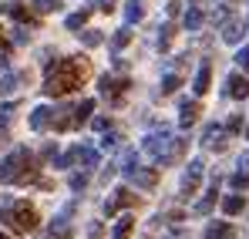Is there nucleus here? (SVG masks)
Returning <instances> with one entry per match:
<instances>
[{
  "mask_svg": "<svg viewBox=\"0 0 249 239\" xmlns=\"http://www.w3.org/2000/svg\"><path fill=\"white\" fill-rule=\"evenodd\" d=\"M47 71V81H44V94H68V91H74V88H81L84 78L91 74V64L84 61V57H64V61H54V64H47L44 68Z\"/></svg>",
  "mask_w": 249,
  "mask_h": 239,
  "instance_id": "nucleus-1",
  "label": "nucleus"
},
{
  "mask_svg": "<svg viewBox=\"0 0 249 239\" xmlns=\"http://www.w3.org/2000/svg\"><path fill=\"white\" fill-rule=\"evenodd\" d=\"M182 148H185V142L172 138V131H168V128H162V131H152V135L145 138V145H142V152H145L148 159H155L159 165L175 162L178 155H182Z\"/></svg>",
  "mask_w": 249,
  "mask_h": 239,
  "instance_id": "nucleus-2",
  "label": "nucleus"
},
{
  "mask_svg": "<svg viewBox=\"0 0 249 239\" xmlns=\"http://www.w3.org/2000/svg\"><path fill=\"white\" fill-rule=\"evenodd\" d=\"M34 179V155L27 148H14L0 162V182H31Z\"/></svg>",
  "mask_w": 249,
  "mask_h": 239,
  "instance_id": "nucleus-3",
  "label": "nucleus"
},
{
  "mask_svg": "<svg viewBox=\"0 0 249 239\" xmlns=\"http://www.w3.org/2000/svg\"><path fill=\"white\" fill-rule=\"evenodd\" d=\"M0 222H10L17 233H31V229H37V209L34 205H27V202H7L3 209H0Z\"/></svg>",
  "mask_w": 249,
  "mask_h": 239,
  "instance_id": "nucleus-4",
  "label": "nucleus"
},
{
  "mask_svg": "<svg viewBox=\"0 0 249 239\" xmlns=\"http://www.w3.org/2000/svg\"><path fill=\"white\" fill-rule=\"evenodd\" d=\"M202 172H206V162H202V159L189 162V168H185V175H182V192H185V196H196V192H199Z\"/></svg>",
  "mask_w": 249,
  "mask_h": 239,
  "instance_id": "nucleus-5",
  "label": "nucleus"
},
{
  "mask_svg": "<svg viewBox=\"0 0 249 239\" xmlns=\"http://www.w3.org/2000/svg\"><path fill=\"white\" fill-rule=\"evenodd\" d=\"M124 175H128L135 185H142V189H155V182H159V172H155V168H138V165H135V155L128 162Z\"/></svg>",
  "mask_w": 249,
  "mask_h": 239,
  "instance_id": "nucleus-6",
  "label": "nucleus"
},
{
  "mask_svg": "<svg viewBox=\"0 0 249 239\" xmlns=\"http://www.w3.org/2000/svg\"><path fill=\"white\" fill-rule=\"evenodd\" d=\"M71 209H74V202H68V205H64V212L51 222V239H71V236H74V226H71V219H68V216H71Z\"/></svg>",
  "mask_w": 249,
  "mask_h": 239,
  "instance_id": "nucleus-7",
  "label": "nucleus"
},
{
  "mask_svg": "<svg viewBox=\"0 0 249 239\" xmlns=\"http://www.w3.org/2000/svg\"><path fill=\"white\" fill-rule=\"evenodd\" d=\"M124 88H128V81H124V78H111V74H105V78H101V94H105L111 105H122Z\"/></svg>",
  "mask_w": 249,
  "mask_h": 239,
  "instance_id": "nucleus-8",
  "label": "nucleus"
},
{
  "mask_svg": "<svg viewBox=\"0 0 249 239\" xmlns=\"http://www.w3.org/2000/svg\"><path fill=\"white\" fill-rule=\"evenodd\" d=\"M226 94H229V98H239V101L249 98V81L243 78V74H229V78H226Z\"/></svg>",
  "mask_w": 249,
  "mask_h": 239,
  "instance_id": "nucleus-9",
  "label": "nucleus"
},
{
  "mask_svg": "<svg viewBox=\"0 0 249 239\" xmlns=\"http://www.w3.org/2000/svg\"><path fill=\"white\" fill-rule=\"evenodd\" d=\"M202 145L215 148V152H222V148H226V131H222L219 125H206V131H202Z\"/></svg>",
  "mask_w": 249,
  "mask_h": 239,
  "instance_id": "nucleus-10",
  "label": "nucleus"
},
{
  "mask_svg": "<svg viewBox=\"0 0 249 239\" xmlns=\"http://www.w3.org/2000/svg\"><path fill=\"white\" fill-rule=\"evenodd\" d=\"M122 205H135V196H131V189H115V199L105 202V212H108V216H115Z\"/></svg>",
  "mask_w": 249,
  "mask_h": 239,
  "instance_id": "nucleus-11",
  "label": "nucleus"
},
{
  "mask_svg": "<svg viewBox=\"0 0 249 239\" xmlns=\"http://www.w3.org/2000/svg\"><path fill=\"white\" fill-rule=\"evenodd\" d=\"M71 162H81L84 168H94L98 165V152L91 145H78V148H71Z\"/></svg>",
  "mask_w": 249,
  "mask_h": 239,
  "instance_id": "nucleus-12",
  "label": "nucleus"
},
{
  "mask_svg": "<svg viewBox=\"0 0 249 239\" xmlns=\"http://www.w3.org/2000/svg\"><path fill=\"white\" fill-rule=\"evenodd\" d=\"M243 34H246V20H232V24L222 27V40H226V44H239Z\"/></svg>",
  "mask_w": 249,
  "mask_h": 239,
  "instance_id": "nucleus-13",
  "label": "nucleus"
},
{
  "mask_svg": "<svg viewBox=\"0 0 249 239\" xmlns=\"http://www.w3.org/2000/svg\"><path fill=\"white\" fill-rule=\"evenodd\" d=\"M51 118H54V111H51L47 105H41V108L31 111V128H34V131H44V128L51 125Z\"/></svg>",
  "mask_w": 249,
  "mask_h": 239,
  "instance_id": "nucleus-14",
  "label": "nucleus"
},
{
  "mask_svg": "<svg viewBox=\"0 0 249 239\" xmlns=\"http://www.w3.org/2000/svg\"><path fill=\"white\" fill-rule=\"evenodd\" d=\"M199 111H202L199 101H182V118H178V125H182V128H192L196 118H199Z\"/></svg>",
  "mask_w": 249,
  "mask_h": 239,
  "instance_id": "nucleus-15",
  "label": "nucleus"
},
{
  "mask_svg": "<svg viewBox=\"0 0 249 239\" xmlns=\"http://www.w3.org/2000/svg\"><path fill=\"white\" fill-rule=\"evenodd\" d=\"M3 14H10L14 20H20V24H27V27H34V24H37V20H34V17H31L20 3H3Z\"/></svg>",
  "mask_w": 249,
  "mask_h": 239,
  "instance_id": "nucleus-16",
  "label": "nucleus"
},
{
  "mask_svg": "<svg viewBox=\"0 0 249 239\" xmlns=\"http://www.w3.org/2000/svg\"><path fill=\"white\" fill-rule=\"evenodd\" d=\"M209 81H212V68H209V64H202V68H199V74H196L192 91H196V94H206V91H209Z\"/></svg>",
  "mask_w": 249,
  "mask_h": 239,
  "instance_id": "nucleus-17",
  "label": "nucleus"
},
{
  "mask_svg": "<svg viewBox=\"0 0 249 239\" xmlns=\"http://www.w3.org/2000/svg\"><path fill=\"white\" fill-rule=\"evenodd\" d=\"M182 24H185V31H199V27L206 24V14H202L199 7H189V14H185V20H182Z\"/></svg>",
  "mask_w": 249,
  "mask_h": 239,
  "instance_id": "nucleus-18",
  "label": "nucleus"
},
{
  "mask_svg": "<svg viewBox=\"0 0 249 239\" xmlns=\"http://www.w3.org/2000/svg\"><path fill=\"white\" fill-rule=\"evenodd\" d=\"M243 209H246V199H243V196H226V199H222V212H226V216H239Z\"/></svg>",
  "mask_w": 249,
  "mask_h": 239,
  "instance_id": "nucleus-19",
  "label": "nucleus"
},
{
  "mask_svg": "<svg viewBox=\"0 0 249 239\" xmlns=\"http://www.w3.org/2000/svg\"><path fill=\"white\" fill-rule=\"evenodd\" d=\"M142 17H145L142 0H128V7H124V20H128V24H135V20H142Z\"/></svg>",
  "mask_w": 249,
  "mask_h": 239,
  "instance_id": "nucleus-20",
  "label": "nucleus"
},
{
  "mask_svg": "<svg viewBox=\"0 0 249 239\" xmlns=\"http://www.w3.org/2000/svg\"><path fill=\"white\" fill-rule=\"evenodd\" d=\"M91 111H94V101H91V98H84L81 105H78V108L71 111V118H74V125H81V121H88V115H91Z\"/></svg>",
  "mask_w": 249,
  "mask_h": 239,
  "instance_id": "nucleus-21",
  "label": "nucleus"
},
{
  "mask_svg": "<svg viewBox=\"0 0 249 239\" xmlns=\"http://www.w3.org/2000/svg\"><path fill=\"white\" fill-rule=\"evenodd\" d=\"M88 17H91V10H78V14H71V17L64 20V27H68V31H81L84 24H88Z\"/></svg>",
  "mask_w": 249,
  "mask_h": 239,
  "instance_id": "nucleus-22",
  "label": "nucleus"
},
{
  "mask_svg": "<svg viewBox=\"0 0 249 239\" xmlns=\"http://www.w3.org/2000/svg\"><path fill=\"white\" fill-rule=\"evenodd\" d=\"M131 229H135V219H131V216H124V219H118V226H115V233H111V236H115V239H128V236H131Z\"/></svg>",
  "mask_w": 249,
  "mask_h": 239,
  "instance_id": "nucleus-23",
  "label": "nucleus"
},
{
  "mask_svg": "<svg viewBox=\"0 0 249 239\" xmlns=\"http://www.w3.org/2000/svg\"><path fill=\"white\" fill-rule=\"evenodd\" d=\"M118 145H122V135H118V131H108V128H105V138H101V148H105V152H115Z\"/></svg>",
  "mask_w": 249,
  "mask_h": 239,
  "instance_id": "nucleus-24",
  "label": "nucleus"
},
{
  "mask_svg": "<svg viewBox=\"0 0 249 239\" xmlns=\"http://www.w3.org/2000/svg\"><path fill=\"white\" fill-rule=\"evenodd\" d=\"M229 236V222H212L206 229V239H226Z\"/></svg>",
  "mask_w": 249,
  "mask_h": 239,
  "instance_id": "nucleus-25",
  "label": "nucleus"
},
{
  "mask_svg": "<svg viewBox=\"0 0 249 239\" xmlns=\"http://www.w3.org/2000/svg\"><path fill=\"white\" fill-rule=\"evenodd\" d=\"M31 3H34L37 14H54V10H61V0H31Z\"/></svg>",
  "mask_w": 249,
  "mask_h": 239,
  "instance_id": "nucleus-26",
  "label": "nucleus"
},
{
  "mask_svg": "<svg viewBox=\"0 0 249 239\" xmlns=\"http://www.w3.org/2000/svg\"><path fill=\"white\" fill-rule=\"evenodd\" d=\"M128 40H131V31H128V27H122V31H115L111 47H115V51H122V47H128Z\"/></svg>",
  "mask_w": 249,
  "mask_h": 239,
  "instance_id": "nucleus-27",
  "label": "nucleus"
},
{
  "mask_svg": "<svg viewBox=\"0 0 249 239\" xmlns=\"http://www.w3.org/2000/svg\"><path fill=\"white\" fill-rule=\"evenodd\" d=\"M212 205H215V185H212V192H209L206 199H199V202H196V212H199V216H206Z\"/></svg>",
  "mask_w": 249,
  "mask_h": 239,
  "instance_id": "nucleus-28",
  "label": "nucleus"
},
{
  "mask_svg": "<svg viewBox=\"0 0 249 239\" xmlns=\"http://www.w3.org/2000/svg\"><path fill=\"white\" fill-rule=\"evenodd\" d=\"M84 47H98V44H101V40H105V34H101V31H84Z\"/></svg>",
  "mask_w": 249,
  "mask_h": 239,
  "instance_id": "nucleus-29",
  "label": "nucleus"
},
{
  "mask_svg": "<svg viewBox=\"0 0 249 239\" xmlns=\"http://www.w3.org/2000/svg\"><path fill=\"white\" fill-rule=\"evenodd\" d=\"M178 84H182V81H178V74H165V78H162V94H172Z\"/></svg>",
  "mask_w": 249,
  "mask_h": 239,
  "instance_id": "nucleus-30",
  "label": "nucleus"
},
{
  "mask_svg": "<svg viewBox=\"0 0 249 239\" xmlns=\"http://www.w3.org/2000/svg\"><path fill=\"white\" fill-rule=\"evenodd\" d=\"M232 185L236 189H249V172H236L232 175Z\"/></svg>",
  "mask_w": 249,
  "mask_h": 239,
  "instance_id": "nucleus-31",
  "label": "nucleus"
},
{
  "mask_svg": "<svg viewBox=\"0 0 249 239\" xmlns=\"http://www.w3.org/2000/svg\"><path fill=\"white\" fill-rule=\"evenodd\" d=\"M236 64H239L243 71H249V44L243 47V51H239V54H236Z\"/></svg>",
  "mask_w": 249,
  "mask_h": 239,
  "instance_id": "nucleus-32",
  "label": "nucleus"
},
{
  "mask_svg": "<svg viewBox=\"0 0 249 239\" xmlns=\"http://www.w3.org/2000/svg\"><path fill=\"white\" fill-rule=\"evenodd\" d=\"M226 131H232V135H236V131H243V115H232L229 125H226Z\"/></svg>",
  "mask_w": 249,
  "mask_h": 239,
  "instance_id": "nucleus-33",
  "label": "nucleus"
},
{
  "mask_svg": "<svg viewBox=\"0 0 249 239\" xmlns=\"http://www.w3.org/2000/svg\"><path fill=\"white\" fill-rule=\"evenodd\" d=\"M84 185H88V175H71V189L74 192H81Z\"/></svg>",
  "mask_w": 249,
  "mask_h": 239,
  "instance_id": "nucleus-34",
  "label": "nucleus"
},
{
  "mask_svg": "<svg viewBox=\"0 0 249 239\" xmlns=\"http://www.w3.org/2000/svg\"><path fill=\"white\" fill-rule=\"evenodd\" d=\"M226 14H229V7H219V10H212V24H226Z\"/></svg>",
  "mask_w": 249,
  "mask_h": 239,
  "instance_id": "nucleus-35",
  "label": "nucleus"
},
{
  "mask_svg": "<svg viewBox=\"0 0 249 239\" xmlns=\"http://www.w3.org/2000/svg\"><path fill=\"white\" fill-rule=\"evenodd\" d=\"M91 3H94V7H98V10H105V14H108V10H111V7H115V0H91Z\"/></svg>",
  "mask_w": 249,
  "mask_h": 239,
  "instance_id": "nucleus-36",
  "label": "nucleus"
},
{
  "mask_svg": "<svg viewBox=\"0 0 249 239\" xmlns=\"http://www.w3.org/2000/svg\"><path fill=\"white\" fill-rule=\"evenodd\" d=\"M159 34H162V37H159V44H162V47H168V40H172V27H162Z\"/></svg>",
  "mask_w": 249,
  "mask_h": 239,
  "instance_id": "nucleus-37",
  "label": "nucleus"
},
{
  "mask_svg": "<svg viewBox=\"0 0 249 239\" xmlns=\"http://www.w3.org/2000/svg\"><path fill=\"white\" fill-rule=\"evenodd\" d=\"M88 236H91V239H101V222H91V226H88Z\"/></svg>",
  "mask_w": 249,
  "mask_h": 239,
  "instance_id": "nucleus-38",
  "label": "nucleus"
},
{
  "mask_svg": "<svg viewBox=\"0 0 249 239\" xmlns=\"http://www.w3.org/2000/svg\"><path fill=\"white\" fill-rule=\"evenodd\" d=\"M178 10H182V3L178 0H168V17H178Z\"/></svg>",
  "mask_w": 249,
  "mask_h": 239,
  "instance_id": "nucleus-39",
  "label": "nucleus"
},
{
  "mask_svg": "<svg viewBox=\"0 0 249 239\" xmlns=\"http://www.w3.org/2000/svg\"><path fill=\"white\" fill-rule=\"evenodd\" d=\"M94 128H98V131H105V128H111V118H94Z\"/></svg>",
  "mask_w": 249,
  "mask_h": 239,
  "instance_id": "nucleus-40",
  "label": "nucleus"
},
{
  "mask_svg": "<svg viewBox=\"0 0 249 239\" xmlns=\"http://www.w3.org/2000/svg\"><path fill=\"white\" fill-rule=\"evenodd\" d=\"M239 172H249V152L243 155V159H239Z\"/></svg>",
  "mask_w": 249,
  "mask_h": 239,
  "instance_id": "nucleus-41",
  "label": "nucleus"
},
{
  "mask_svg": "<svg viewBox=\"0 0 249 239\" xmlns=\"http://www.w3.org/2000/svg\"><path fill=\"white\" fill-rule=\"evenodd\" d=\"M0 44H3V27H0Z\"/></svg>",
  "mask_w": 249,
  "mask_h": 239,
  "instance_id": "nucleus-42",
  "label": "nucleus"
},
{
  "mask_svg": "<svg viewBox=\"0 0 249 239\" xmlns=\"http://www.w3.org/2000/svg\"><path fill=\"white\" fill-rule=\"evenodd\" d=\"M0 239H10V236H3V233H0Z\"/></svg>",
  "mask_w": 249,
  "mask_h": 239,
  "instance_id": "nucleus-43",
  "label": "nucleus"
},
{
  "mask_svg": "<svg viewBox=\"0 0 249 239\" xmlns=\"http://www.w3.org/2000/svg\"><path fill=\"white\" fill-rule=\"evenodd\" d=\"M229 3H232V0H229Z\"/></svg>",
  "mask_w": 249,
  "mask_h": 239,
  "instance_id": "nucleus-44",
  "label": "nucleus"
}]
</instances>
